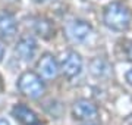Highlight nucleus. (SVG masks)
I'll return each mask as SVG.
<instances>
[{
	"mask_svg": "<svg viewBox=\"0 0 132 125\" xmlns=\"http://www.w3.org/2000/svg\"><path fill=\"white\" fill-rule=\"evenodd\" d=\"M12 116L22 125H41L37 113L25 105H15L12 107Z\"/></svg>",
	"mask_w": 132,
	"mask_h": 125,
	"instance_id": "8",
	"label": "nucleus"
},
{
	"mask_svg": "<svg viewBox=\"0 0 132 125\" xmlns=\"http://www.w3.org/2000/svg\"><path fill=\"white\" fill-rule=\"evenodd\" d=\"M72 115L78 121H93L98 115V109L88 99H79L72 106Z\"/></svg>",
	"mask_w": 132,
	"mask_h": 125,
	"instance_id": "4",
	"label": "nucleus"
},
{
	"mask_svg": "<svg viewBox=\"0 0 132 125\" xmlns=\"http://www.w3.org/2000/svg\"><path fill=\"white\" fill-rule=\"evenodd\" d=\"M126 125H132V115L126 118Z\"/></svg>",
	"mask_w": 132,
	"mask_h": 125,
	"instance_id": "15",
	"label": "nucleus"
},
{
	"mask_svg": "<svg viewBox=\"0 0 132 125\" xmlns=\"http://www.w3.org/2000/svg\"><path fill=\"white\" fill-rule=\"evenodd\" d=\"M125 78H126V81L129 85H132V69H129L126 72V75H125Z\"/></svg>",
	"mask_w": 132,
	"mask_h": 125,
	"instance_id": "13",
	"label": "nucleus"
},
{
	"mask_svg": "<svg viewBox=\"0 0 132 125\" xmlns=\"http://www.w3.org/2000/svg\"><path fill=\"white\" fill-rule=\"evenodd\" d=\"M34 31L43 38H50L54 35V25L47 18H37L34 22Z\"/></svg>",
	"mask_w": 132,
	"mask_h": 125,
	"instance_id": "10",
	"label": "nucleus"
},
{
	"mask_svg": "<svg viewBox=\"0 0 132 125\" xmlns=\"http://www.w3.org/2000/svg\"><path fill=\"white\" fill-rule=\"evenodd\" d=\"M131 10L126 5L120 2H112L106 6L103 13V22L107 28L123 33L131 25Z\"/></svg>",
	"mask_w": 132,
	"mask_h": 125,
	"instance_id": "1",
	"label": "nucleus"
},
{
	"mask_svg": "<svg viewBox=\"0 0 132 125\" xmlns=\"http://www.w3.org/2000/svg\"><path fill=\"white\" fill-rule=\"evenodd\" d=\"M103 65H106V62H104L103 59H94L93 60V63H91V71H93V74L94 75H97V77H103L104 75V71H109V69H104Z\"/></svg>",
	"mask_w": 132,
	"mask_h": 125,
	"instance_id": "11",
	"label": "nucleus"
},
{
	"mask_svg": "<svg viewBox=\"0 0 132 125\" xmlns=\"http://www.w3.org/2000/svg\"><path fill=\"white\" fill-rule=\"evenodd\" d=\"M10 2H16V0H10Z\"/></svg>",
	"mask_w": 132,
	"mask_h": 125,
	"instance_id": "18",
	"label": "nucleus"
},
{
	"mask_svg": "<svg viewBox=\"0 0 132 125\" xmlns=\"http://www.w3.org/2000/svg\"><path fill=\"white\" fill-rule=\"evenodd\" d=\"M37 69H38V75L43 78V80H54L59 74V63L54 59L53 54L50 53H44L40 60L37 63Z\"/></svg>",
	"mask_w": 132,
	"mask_h": 125,
	"instance_id": "5",
	"label": "nucleus"
},
{
	"mask_svg": "<svg viewBox=\"0 0 132 125\" xmlns=\"http://www.w3.org/2000/svg\"><path fill=\"white\" fill-rule=\"evenodd\" d=\"M35 52H37V41L32 35L21 37L15 47V53L19 56V59H22L25 62L31 60L35 56Z\"/></svg>",
	"mask_w": 132,
	"mask_h": 125,
	"instance_id": "7",
	"label": "nucleus"
},
{
	"mask_svg": "<svg viewBox=\"0 0 132 125\" xmlns=\"http://www.w3.org/2000/svg\"><path fill=\"white\" fill-rule=\"evenodd\" d=\"M3 54H5V47H3V43L0 41V60L3 59Z\"/></svg>",
	"mask_w": 132,
	"mask_h": 125,
	"instance_id": "14",
	"label": "nucleus"
},
{
	"mask_svg": "<svg viewBox=\"0 0 132 125\" xmlns=\"http://www.w3.org/2000/svg\"><path fill=\"white\" fill-rule=\"evenodd\" d=\"M91 25L85 21H81V19H75V21H71L68 27H66V33H68V37L75 41V43H82L85 40L88 38L91 35Z\"/></svg>",
	"mask_w": 132,
	"mask_h": 125,
	"instance_id": "6",
	"label": "nucleus"
},
{
	"mask_svg": "<svg viewBox=\"0 0 132 125\" xmlns=\"http://www.w3.org/2000/svg\"><path fill=\"white\" fill-rule=\"evenodd\" d=\"M35 2H47V0H35Z\"/></svg>",
	"mask_w": 132,
	"mask_h": 125,
	"instance_id": "17",
	"label": "nucleus"
},
{
	"mask_svg": "<svg viewBox=\"0 0 132 125\" xmlns=\"http://www.w3.org/2000/svg\"><path fill=\"white\" fill-rule=\"evenodd\" d=\"M0 125H9V122L6 119H0Z\"/></svg>",
	"mask_w": 132,
	"mask_h": 125,
	"instance_id": "16",
	"label": "nucleus"
},
{
	"mask_svg": "<svg viewBox=\"0 0 132 125\" xmlns=\"http://www.w3.org/2000/svg\"><path fill=\"white\" fill-rule=\"evenodd\" d=\"M60 71L66 78H75L82 71V58L79 53L69 50L66 53L60 63Z\"/></svg>",
	"mask_w": 132,
	"mask_h": 125,
	"instance_id": "3",
	"label": "nucleus"
},
{
	"mask_svg": "<svg viewBox=\"0 0 132 125\" xmlns=\"http://www.w3.org/2000/svg\"><path fill=\"white\" fill-rule=\"evenodd\" d=\"M125 53H126L128 60H132V41H129V43H128V46L125 47Z\"/></svg>",
	"mask_w": 132,
	"mask_h": 125,
	"instance_id": "12",
	"label": "nucleus"
},
{
	"mask_svg": "<svg viewBox=\"0 0 132 125\" xmlns=\"http://www.w3.org/2000/svg\"><path fill=\"white\" fill-rule=\"evenodd\" d=\"M18 31V22L10 12H0V38L10 40Z\"/></svg>",
	"mask_w": 132,
	"mask_h": 125,
	"instance_id": "9",
	"label": "nucleus"
},
{
	"mask_svg": "<svg viewBox=\"0 0 132 125\" xmlns=\"http://www.w3.org/2000/svg\"><path fill=\"white\" fill-rule=\"evenodd\" d=\"M18 88L24 96L29 97V99H38L46 91V85H44L43 78L32 71H27L19 77Z\"/></svg>",
	"mask_w": 132,
	"mask_h": 125,
	"instance_id": "2",
	"label": "nucleus"
}]
</instances>
